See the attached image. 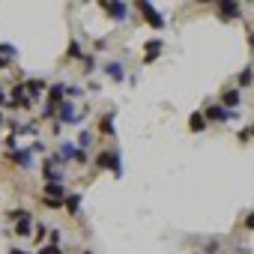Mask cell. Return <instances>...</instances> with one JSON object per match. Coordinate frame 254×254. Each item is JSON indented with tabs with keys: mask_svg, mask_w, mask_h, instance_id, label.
<instances>
[{
	"mask_svg": "<svg viewBox=\"0 0 254 254\" xmlns=\"http://www.w3.org/2000/svg\"><path fill=\"white\" fill-rule=\"evenodd\" d=\"M57 162H78V165H84L87 162V153L78 150L72 141H63L60 143V153H57Z\"/></svg>",
	"mask_w": 254,
	"mask_h": 254,
	"instance_id": "6da1fadb",
	"label": "cell"
},
{
	"mask_svg": "<svg viewBox=\"0 0 254 254\" xmlns=\"http://www.w3.org/2000/svg\"><path fill=\"white\" fill-rule=\"evenodd\" d=\"M96 168H108V170H114V176H120V173H123L120 156H117V153H111V150L99 153V159H96Z\"/></svg>",
	"mask_w": 254,
	"mask_h": 254,
	"instance_id": "7a4b0ae2",
	"label": "cell"
},
{
	"mask_svg": "<svg viewBox=\"0 0 254 254\" xmlns=\"http://www.w3.org/2000/svg\"><path fill=\"white\" fill-rule=\"evenodd\" d=\"M138 9L143 12V21H147L150 27H156V30H162V27H165V18L156 12V6H153V3H147V0H141V3H138Z\"/></svg>",
	"mask_w": 254,
	"mask_h": 254,
	"instance_id": "3957f363",
	"label": "cell"
},
{
	"mask_svg": "<svg viewBox=\"0 0 254 254\" xmlns=\"http://www.w3.org/2000/svg\"><path fill=\"white\" fill-rule=\"evenodd\" d=\"M42 176H45V183H63V170H60V162H57V156L42 162Z\"/></svg>",
	"mask_w": 254,
	"mask_h": 254,
	"instance_id": "277c9868",
	"label": "cell"
},
{
	"mask_svg": "<svg viewBox=\"0 0 254 254\" xmlns=\"http://www.w3.org/2000/svg\"><path fill=\"white\" fill-rule=\"evenodd\" d=\"M233 117H239V111H227V108H222V105H209V108H206V117H203V120L227 123V120H233Z\"/></svg>",
	"mask_w": 254,
	"mask_h": 254,
	"instance_id": "5b68a950",
	"label": "cell"
},
{
	"mask_svg": "<svg viewBox=\"0 0 254 254\" xmlns=\"http://www.w3.org/2000/svg\"><path fill=\"white\" fill-rule=\"evenodd\" d=\"M219 15H222L225 21L242 18V6H239V3H233V0H222V3H219Z\"/></svg>",
	"mask_w": 254,
	"mask_h": 254,
	"instance_id": "8992f818",
	"label": "cell"
},
{
	"mask_svg": "<svg viewBox=\"0 0 254 254\" xmlns=\"http://www.w3.org/2000/svg\"><path fill=\"white\" fill-rule=\"evenodd\" d=\"M143 51H147V54H143V63H156L159 54L165 51V42L162 39H150V42H143Z\"/></svg>",
	"mask_w": 254,
	"mask_h": 254,
	"instance_id": "52a82bcc",
	"label": "cell"
},
{
	"mask_svg": "<svg viewBox=\"0 0 254 254\" xmlns=\"http://www.w3.org/2000/svg\"><path fill=\"white\" fill-rule=\"evenodd\" d=\"M6 159H12V162L21 165V168H30V165H33V150H30V147H24V150H12V153H6Z\"/></svg>",
	"mask_w": 254,
	"mask_h": 254,
	"instance_id": "ba28073f",
	"label": "cell"
},
{
	"mask_svg": "<svg viewBox=\"0 0 254 254\" xmlns=\"http://www.w3.org/2000/svg\"><path fill=\"white\" fill-rule=\"evenodd\" d=\"M239 102H242V96H239V90H225L222 93V108H227V111H236V108H239Z\"/></svg>",
	"mask_w": 254,
	"mask_h": 254,
	"instance_id": "9c48e42d",
	"label": "cell"
},
{
	"mask_svg": "<svg viewBox=\"0 0 254 254\" xmlns=\"http://www.w3.org/2000/svg\"><path fill=\"white\" fill-rule=\"evenodd\" d=\"M42 198L63 200V198H66V189H63V183H45V189H42Z\"/></svg>",
	"mask_w": 254,
	"mask_h": 254,
	"instance_id": "30bf717a",
	"label": "cell"
},
{
	"mask_svg": "<svg viewBox=\"0 0 254 254\" xmlns=\"http://www.w3.org/2000/svg\"><path fill=\"white\" fill-rule=\"evenodd\" d=\"M63 96H66V84H51V87H48V105L57 108V105L63 102Z\"/></svg>",
	"mask_w": 254,
	"mask_h": 254,
	"instance_id": "8fae6325",
	"label": "cell"
},
{
	"mask_svg": "<svg viewBox=\"0 0 254 254\" xmlns=\"http://www.w3.org/2000/svg\"><path fill=\"white\" fill-rule=\"evenodd\" d=\"M60 120H63V123H75V120H81V117L75 114V105H72V102H60Z\"/></svg>",
	"mask_w": 254,
	"mask_h": 254,
	"instance_id": "7c38bea8",
	"label": "cell"
},
{
	"mask_svg": "<svg viewBox=\"0 0 254 254\" xmlns=\"http://www.w3.org/2000/svg\"><path fill=\"white\" fill-rule=\"evenodd\" d=\"M105 12H111V18H117V21H123L126 18V12H129V3H105Z\"/></svg>",
	"mask_w": 254,
	"mask_h": 254,
	"instance_id": "4fadbf2b",
	"label": "cell"
},
{
	"mask_svg": "<svg viewBox=\"0 0 254 254\" xmlns=\"http://www.w3.org/2000/svg\"><path fill=\"white\" fill-rule=\"evenodd\" d=\"M63 209H69L72 215H78V209H81V195H66V198H63Z\"/></svg>",
	"mask_w": 254,
	"mask_h": 254,
	"instance_id": "5bb4252c",
	"label": "cell"
},
{
	"mask_svg": "<svg viewBox=\"0 0 254 254\" xmlns=\"http://www.w3.org/2000/svg\"><path fill=\"white\" fill-rule=\"evenodd\" d=\"M105 72H108V75H111L114 81H123V78H126V72H123V63H108V66H105Z\"/></svg>",
	"mask_w": 254,
	"mask_h": 254,
	"instance_id": "9a60e30c",
	"label": "cell"
},
{
	"mask_svg": "<svg viewBox=\"0 0 254 254\" xmlns=\"http://www.w3.org/2000/svg\"><path fill=\"white\" fill-rule=\"evenodd\" d=\"M99 129H102V135H108V138H114V114H108V117H102Z\"/></svg>",
	"mask_w": 254,
	"mask_h": 254,
	"instance_id": "2e32d148",
	"label": "cell"
},
{
	"mask_svg": "<svg viewBox=\"0 0 254 254\" xmlns=\"http://www.w3.org/2000/svg\"><path fill=\"white\" fill-rule=\"evenodd\" d=\"M24 90H27L30 96H39V93H45V81H27Z\"/></svg>",
	"mask_w": 254,
	"mask_h": 254,
	"instance_id": "e0dca14e",
	"label": "cell"
},
{
	"mask_svg": "<svg viewBox=\"0 0 254 254\" xmlns=\"http://www.w3.org/2000/svg\"><path fill=\"white\" fill-rule=\"evenodd\" d=\"M189 126H192L195 132H203V129H206V120H203V114H192V117H189Z\"/></svg>",
	"mask_w": 254,
	"mask_h": 254,
	"instance_id": "ac0fdd59",
	"label": "cell"
},
{
	"mask_svg": "<svg viewBox=\"0 0 254 254\" xmlns=\"http://www.w3.org/2000/svg\"><path fill=\"white\" fill-rule=\"evenodd\" d=\"M15 233H18V236H30V233H33V230H30V219L18 222V225H15Z\"/></svg>",
	"mask_w": 254,
	"mask_h": 254,
	"instance_id": "d6986e66",
	"label": "cell"
},
{
	"mask_svg": "<svg viewBox=\"0 0 254 254\" xmlns=\"http://www.w3.org/2000/svg\"><path fill=\"white\" fill-rule=\"evenodd\" d=\"M15 54H18V51H15V48H12L9 42H0V57H6V60H12Z\"/></svg>",
	"mask_w": 254,
	"mask_h": 254,
	"instance_id": "ffe728a7",
	"label": "cell"
},
{
	"mask_svg": "<svg viewBox=\"0 0 254 254\" xmlns=\"http://www.w3.org/2000/svg\"><path fill=\"white\" fill-rule=\"evenodd\" d=\"M90 141H93V135H90V132H81V138H78V150H84V153H87Z\"/></svg>",
	"mask_w": 254,
	"mask_h": 254,
	"instance_id": "44dd1931",
	"label": "cell"
},
{
	"mask_svg": "<svg viewBox=\"0 0 254 254\" xmlns=\"http://www.w3.org/2000/svg\"><path fill=\"white\" fill-rule=\"evenodd\" d=\"M251 78H254V72H251V69H242V75H239V87H248V84H251Z\"/></svg>",
	"mask_w": 254,
	"mask_h": 254,
	"instance_id": "7402d4cb",
	"label": "cell"
},
{
	"mask_svg": "<svg viewBox=\"0 0 254 254\" xmlns=\"http://www.w3.org/2000/svg\"><path fill=\"white\" fill-rule=\"evenodd\" d=\"M36 254H60V248H57V245L51 242V245H42L39 251H36Z\"/></svg>",
	"mask_w": 254,
	"mask_h": 254,
	"instance_id": "603a6c76",
	"label": "cell"
},
{
	"mask_svg": "<svg viewBox=\"0 0 254 254\" xmlns=\"http://www.w3.org/2000/svg\"><path fill=\"white\" fill-rule=\"evenodd\" d=\"M42 203H45L48 209H63V200H51V198H42Z\"/></svg>",
	"mask_w": 254,
	"mask_h": 254,
	"instance_id": "cb8c5ba5",
	"label": "cell"
},
{
	"mask_svg": "<svg viewBox=\"0 0 254 254\" xmlns=\"http://www.w3.org/2000/svg\"><path fill=\"white\" fill-rule=\"evenodd\" d=\"M39 114H42L45 120H51V117H54V105H48V102H45V108H42V111H39Z\"/></svg>",
	"mask_w": 254,
	"mask_h": 254,
	"instance_id": "d4e9b609",
	"label": "cell"
},
{
	"mask_svg": "<svg viewBox=\"0 0 254 254\" xmlns=\"http://www.w3.org/2000/svg\"><path fill=\"white\" fill-rule=\"evenodd\" d=\"M69 54H72V57H81V48H78V42H75V39L69 42Z\"/></svg>",
	"mask_w": 254,
	"mask_h": 254,
	"instance_id": "484cf974",
	"label": "cell"
},
{
	"mask_svg": "<svg viewBox=\"0 0 254 254\" xmlns=\"http://www.w3.org/2000/svg\"><path fill=\"white\" fill-rule=\"evenodd\" d=\"M45 233H48V227H45V225H39V227H36V239H39V242L45 239Z\"/></svg>",
	"mask_w": 254,
	"mask_h": 254,
	"instance_id": "4316f807",
	"label": "cell"
},
{
	"mask_svg": "<svg viewBox=\"0 0 254 254\" xmlns=\"http://www.w3.org/2000/svg\"><path fill=\"white\" fill-rule=\"evenodd\" d=\"M245 230H254V212L245 215Z\"/></svg>",
	"mask_w": 254,
	"mask_h": 254,
	"instance_id": "83f0119b",
	"label": "cell"
},
{
	"mask_svg": "<svg viewBox=\"0 0 254 254\" xmlns=\"http://www.w3.org/2000/svg\"><path fill=\"white\" fill-rule=\"evenodd\" d=\"M12 66V60H6V57H0V69H9Z\"/></svg>",
	"mask_w": 254,
	"mask_h": 254,
	"instance_id": "f1b7e54d",
	"label": "cell"
},
{
	"mask_svg": "<svg viewBox=\"0 0 254 254\" xmlns=\"http://www.w3.org/2000/svg\"><path fill=\"white\" fill-rule=\"evenodd\" d=\"M248 45L254 48V30H248Z\"/></svg>",
	"mask_w": 254,
	"mask_h": 254,
	"instance_id": "f546056e",
	"label": "cell"
},
{
	"mask_svg": "<svg viewBox=\"0 0 254 254\" xmlns=\"http://www.w3.org/2000/svg\"><path fill=\"white\" fill-rule=\"evenodd\" d=\"M9 254H27V251H21V248H12V251H9Z\"/></svg>",
	"mask_w": 254,
	"mask_h": 254,
	"instance_id": "4dcf8cb0",
	"label": "cell"
},
{
	"mask_svg": "<svg viewBox=\"0 0 254 254\" xmlns=\"http://www.w3.org/2000/svg\"><path fill=\"white\" fill-rule=\"evenodd\" d=\"M6 102V96H3V87H0V105H3Z\"/></svg>",
	"mask_w": 254,
	"mask_h": 254,
	"instance_id": "1f68e13d",
	"label": "cell"
},
{
	"mask_svg": "<svg viewBox=\"0 0 254 254\" xmlns=\"http://www.w3.org/2000/svg\"><path fill=\"white\" fill-rule=\"evenodd\" d=\"M248 132H251V138H254V126H251V129H248Z\"/></svg>",
	"mask_w": 254,
	"mask_h": 254,
	"instance_id": "d6a6232c",
	"label": "cell"
},
{
	"mask_svg": "<svg viewBox=\"0 0 254 254\" xmlns=\"http://www.w3.org/2000/svg\"><path fill=\"white\" fill-rule=\"evenodd\" d=\"M0 126H3V114H0Z\"/></svg>",
	"mask_w": 254,
	"mask_h": 254,
	"instance_id": "836d02e7",
	"label": "cell"
}]
</instances>
